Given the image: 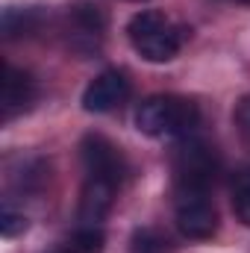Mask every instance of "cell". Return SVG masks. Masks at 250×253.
Listing matches in <instances>:
<instances>
[{
  "label": "cell",
  "mask_w": 250,
  "mask_h": 253,
  "mask_svg": "<svg viewBox=\"0 0 250 253\" xmlns=\"http://www.w3.org/2000/svg\"><path fill=\"white\" fill-rule=\"evenodd\" d=\"M197 124H200V109L177 94L147 97L135 112L138 132L150 138H188V132Z\"/></svg>",
  "instance_id": "1"
},
{
  "label": "cell",
  "mask_w": 250,
  "mask_h": 253,
  "mask_svg": "<svg viewBox=\"0 0 250 253\" xmlns=\"http://www.w3.org/2000/svg\"><path fill=\"white\" fill-rule=\"evenodd\" d=\"M129 44L135 47V53L147 62H168L180 53L186 30L177 27L165 12L159 9H144L138 12L129 27H126Z\"/></svg>",
  "instance_id": "2"
},
{
  "label": "cell",
  "mask_w": 250,
  "mask_h": 253,
  "mask_svg": "<svg viewBox=\"0 0 250 253\" xmlns=\"http://www.w3.org/2000/svg\"><path fill=\"white\" fill-rule=\"evenodd\" d=\"M221 159L212 144L200 138H186L174 153V183L177 191H209L218 180Z\"/></svg>",
  "instance_id": "3"
},
{
  "label": "cell",
  "mask_w": 250,
  "mask_h": 253,
  "mask_svg": "<svg viewBox=\"0 0 250 253\" xmlns=\"http://www.w3.org/2000/svg\"><path fill=\"white\" fill-rule=\"evenodd\" d=\"M83 150V165H85V174L91 180H109L115 186H121L126 174V159L124 153L100 132H88L80 144Z\"/></svg>",
  "instance_id": "4"
},
{
  "label": "cell",
  "mask_w": 250,
  "mask_h": 253,
  "mask_svg": "<svg viewBox=\"0 0 250 253\" xmlns=\"http://www.w3.org/2000/svg\"><path fill=\"white\" fill-rule=\"evenodd\" d=\"M177 227L186 239H212L218 233V212L206 191H177Z\"/></svg>",
  "instance_id": "5"
},
{
  "label": "cell",
  "mask_w": 250,
  "mask_h": 253,
  "mask_svg": "<svg viewBox=\"0 0 250 253\" xmlns=\"http://www.w3.org/2000/svg\"><path fill=\"white\" fill-rule=\"evenodd\" d=\"M126 94H129V80L124 74L121 71H103L83 91V109L85 112H109L118 103H124Z\"/></svg>",
  "instance_id": "6"
},
{
  "label": "cell",
  "mask_w": 250,
  "mask_h": 253,
  "mask_svg": "<svg viewBox=\"0 0 250 253\" xmlns=\"http://www.w3.org/2000/svg\"><path fill=\"white\" fill-rule=\"evenodd\" d=\"M33 100H36V80L27 71H18L15 65H6L3 68V91H0L3 121H12L15 115L30 109Z\"/></svg>",
  "instance_id": "7"
},
{
  "label": "cell",
  "mask_w": 250,
  "mask_h": 253,
  "mask_svg": "<svg viewBox=\"0 0 250 253\" xmlns=\"http://www.w3.org/2000/svg\"><path fill=\"white\" fill-rule=\"evenodd\" d=\"M115 183L109 180H85V189H83V197H80V221L85 224H97L109 215L112 203H115Z\"/></svg>",
  "instance_id": "8"
},
{
  "label": "cell",
  "mask_w": 250,
  "mask_h": 253,
  "mask_svg": "<svg viewBox=\"0 0 250 253\" xmlns=\"http://www.w3.org/2000/svg\"><path fill=\"white\" fill-rule=\"evenodd\" d=\"M103 248H106V236L94 224H85L65 242V253H103Z\"/></svg>",
  "instance_id": "9"
},
{
  "label": "cell",
  "mask_w": 250,
  "mask_h": 253,
  "mask_svg": "<svg viewBox=\"0 0 250 253\" xmlns=\"http://www.w3.org/2000/svg\"><path fill=\"white\" fill-rule=\"evenodd\" d=\"M168 236L153 227H141L132 233V253H168Z\"/></svg>",
  "instance_id": "10"
},
{
  "label": "cell",
  "mask_w": 250,
  "mask_h": 253,
  "mask_svg": "<svg viewBox=\"0 0 250 253\" xmlns=\"http://www.w3.org/2000/svg\"><path fill=\"white\" fill-rule=\"evenodd\" d=\"M36 12L33 9H6L3 12V36L6 39H15L21 33H30L36 27Z\"/></svg>",
  "instance_id": "11"
},
{
  "label": "cell",
  "mask_w": 250,
  "mask_h": 253,
  "mask_svg": "<svg viewBox=\"0 0 250 253\" xmlns=\"http://www.w3.org/2000/svg\"><path fill=\"white\" fill-rule=\"evenodd\" d=\"M233 212L242 224L250 227V168L239 174V180L233 186Z\"/></svg>",
  "instance_id": "12"
},
{
  "label": "cell",
  "mask_w": 250,
  "mask_h": 253,
  "mask_svg": "<svg viewBox=\"0 0 250 253\" xmlns=\"http://www.w3.org/2000/svg\"><path fill=\"white\" fill-rule=\"evenodd\" d=\"M233 121H236V129H239L242 141H245V144L250 147V94H248V97H242V100L236 103Z\"/></svg>",
  "instance_id": "13"
},
{
  "label": "cell",
  "mask_w": 250,
  "mask_h": 253,
  "mask_svg": "<svg viewBox=\"0 0 250 253\" xmlns=\"http://www.w3.org/2000/svg\"><path fill=\"white\" fill-rule=\"evenodd\" d=\"M27 230V218L24 215H18V212H3L0 215V233L6 236V239H15V236H21Z\"/></svg>",
  "instance_id": "14"
}]
</instances>
